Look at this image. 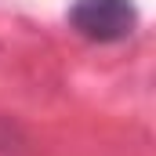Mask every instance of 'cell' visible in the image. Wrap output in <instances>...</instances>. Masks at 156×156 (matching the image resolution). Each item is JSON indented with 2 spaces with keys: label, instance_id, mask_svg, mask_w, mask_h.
I'll return each instance as SVG.
<instances>
[{
  "label": "cell",
  "instance_id": "cell-1",
  "mask_svg": "<svg viewBox=\"0 0 156 156\" xmlns=\"http://www.w3.org/2000/svg\"><path fill=\"white\" fill-rule=\"evenodd\" d=\"M69 22L80 37L109 44V40L127 37L134 29L138 15H134L131 0H76L73 11H69Z\"/></svg>",
  "mask_w": 156,
  "mask_h": 156
}]
</instances>
